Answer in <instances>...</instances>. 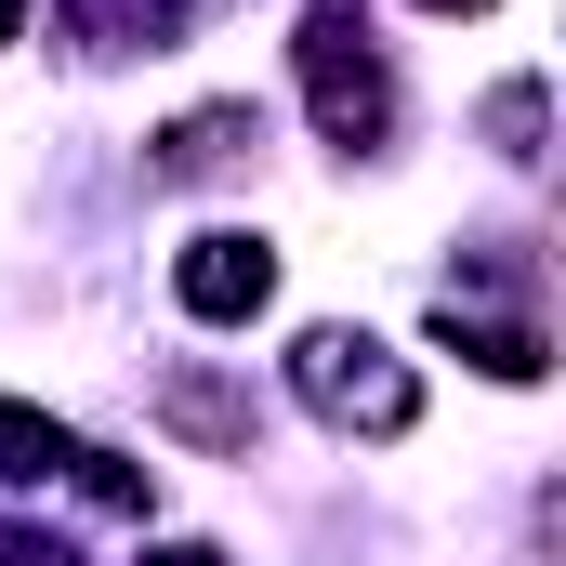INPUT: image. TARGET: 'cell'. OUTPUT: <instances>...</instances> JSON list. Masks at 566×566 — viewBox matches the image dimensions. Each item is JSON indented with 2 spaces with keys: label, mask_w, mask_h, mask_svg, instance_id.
<instances>
[{
  "label": "cell",
  "mask_w": 566,
  "mask_h": 566,
  "mask_svg": "<svg viewBox=\"0 0 566 566\" xmlns=\"http://www.w3.org/2000/svg\"><path fill=\"white\" fill-rule=\"evenodd\" d=\"M290 396H303L329 434H369V448H396V434L422 422V369H409L382 329H343V316L290 343Z\"/></svg>",
  "instance_id": "1"
},
{
  "label": "cell",
  "mask_w": 566,
  "mask_h": 566,
  "mask_svg": "<svg viewBox=\"0 0 566 566\" xmlns=\"http://www.w3.org/2000/svg\"><path fill=\"white\" fill-rule=\"evenodd\" d=\"M290 66H303V106H316V133L343 145V158H369V145L396 133V66L369 40V0H303Z\"/></svg>",
  "instance_id": "2"
},
{
  "label": "cell",
  "mask_w": 566,
  "mask_h": 566,
  "mask_svg": "<svg viewBox=\"0 0 566 566\" xmlns=\"http://www.w3.org/2000/svg\"><path fill=\"white\" fill-rule=\"evenodd\" d=\"M171 303H185L198 329H251V316L277 303V238H251V224L185 238V251H171Z\"/></svg>",
  "instance_id": "3"
},
{
  "label": "cell",
  "mask_w": 566,
  "mask_h": 566,
  "mask_svg": "<svg viewBox=\"0 0 566 566\" xmlns=\"http://www.w3.org/2000/svg\"><path fill=\"white\" fill-rule=\"evenodd\" d=\"M158 434H185V448H211V461H251V448H264V396L185 356V369H158Z\"/></svg>",
  "instance_id": "4"
},
{
  "label": "cell",
  "mask_w": 566,
  "mask_h": 566,
  "mask_svg": "<svg viewBox=\"0 0 566 566\" xmlns=\"http://www.w3.org/2000/svg\"><path fill=\"white\" fill-rule=\"evenodd\" d=\"M251 158H264V106L224 93V106H185L171 133L145 145V185H224V171H251Z\"/></svg>",
  "instance_id": "5"
},
{
  "label": "cell",
  "mask_w": 566,
  "mask_h": 566,
  "mask_svg": "<svg viewBox=\"0 0 566 566\" xmlns=\"http://www.w3.org/2000/svg\"><path fill=\"white\" fill-rule=\"evenodd\" d=\"M434 343H448L461 369H488V382H541V369H554L541 316H474V303H434Z\"/></svg>",
  "instance_id": "6"
},
{
  "label": "cell",
  "mask_w": 566,
  "mask_h": 566,
  "mask_svg": "<svg viewBox=\"0 0 566 566\" xmlns=\"http://www.w3.org/2000/svg\"><path fill=\"white\" fill-rule=\"evenodd\" d=\"M53 13H66L80 53H171L198 27V0H53Z\"/></svg>",
  "instance_id": "7"
},
{
  "label": "cell",
  "mask_w": 566,
  "mask_h": 566,
  "mask_svg": "<svg viewBox=\"0 0 566 566\" xmlns=\"http://www.w3.org/2000/svg\"><path fill=\"white\" fill-rule=\"evenodd\" d=\"M66 448H80V434L53 422V409L0 396V488H40V474H66Z\"/></svg>",
  "instance_id": "8"
},
{
  "label": "cell",
  "mask_w": 566,
  "mask_h": 566,
  "mask_svg": "<svg viewBox=\"0 0 566 566\" xmlns=\"http://www.w3.org/2000/svg\"><path fill=\"white\" fill-rule=\"evenodd\" d=\"M474 119H488V145H501L514 171H527V158H541V133H554V93H541V80H501Z\"/></svg>",
  "instance_id": "9"
},
{
  "label": "cell",
  "mask_w": 566,
  "mask_h": 566,
  "mask_svg": "<svg viewBox=\"0 0 566 566\" xmlns=\"http://www.w3.org/2000/svg\"><path fill=\"white\" fill-rule=\"evenodd\" d=\"M66 474H80V501H93V514H158V474L119 461V448H66Z\"/></svg>",
  "instance_id": "10"
},
{
  "label": "cell",
  "mask_w": 566,
  "mask_h": 566,
  "mask_svg": "<svg viewBox=\"0 0 566 566\" xmlns=\"http://www.w3.org/2000/svg\"><path fill=\"white\" fill-rule=\"evenodd\" d=\"M0 566H80V554H66L53 527H0Z\"/></svg>",
  "instance_id": "11"
},
{
  "label": "cell",
  "mask_w": 566,
  "mask_h": 566,
  "mask_svg": "<svg viewBox=\"0 0 566 566\" xmlns=\"http://www.w3.org/2000/svg\"><path fill=\"white\" fill-rule=\"evenodd\" d=\"M145 566H238V554H224V541H158Z\"/></svg>",
  "instance_id": "12"
},
{
  "label": "cell",
  "mask_w": 566,
  "mask_h": 566,
  "mask_svg": "<svg viewBox=\"0 0 566 566\" xmlns=\"http://www.w3.org/2000/svg\"><path fill=\"white\" fill-rule=\"evenodd\" d=\"M13 40H27V0H0V53H13Z\"/></svg>",
  "instance_id": "13"
},
{
  "label": "cell",
  "mask_w": 566,
  "mask_h": 566,
  "mask_svg": "<svg viewBox=\"0 0 566 566\" xmlns=\"http://www.w3.org/2000/svg\"><path fill=\"white\" fill-rule=\"evenodd\" d=\"M422 13H488V0H422Z\"/></svg>",
  "instance_id": "14"
}]
</instances>
